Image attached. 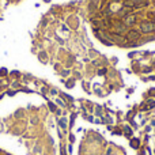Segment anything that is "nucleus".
<instances>
[{"label": "nucleus", "mask_w": 155, "mask_h": 155, "mask_svg": "<svg viewBox=\"0 0 155 155\" xmlns=\"http://www.w3.org/2000/svg\"><path fill=\"white\" fill-rule=\"evenodd\" d=\"M140 30L144 33V34H150V33H155V23L152 22H143L140 25Z\"/></svg>", "instance_id": "obj_1"}, {"label": "nucleus", "mask_w": 155, "mask_h": 155, "mask_svg": "<svg viewBox=\"0 0 155 155\" xmlns=\"http://www.w3.org/2000/svg\"><path fill=\"white\" fill-rule=\"evenodd\" d=\"M125 23H127V25H133V23H135V16H127Z\"/></svg>", "instance_id": "obj_6"}, {"label": "nucleus", "mask_w": 155, "mask_h": 155, "mask_svg": "<svg viewBox=\"0 0 155 155\" xmlns=\"http://www.w3.org/2000/svg\"><path fill=\"white\" fill-rule=\"evenodd\" d=\"M125 135H128V136H129V135H131V129H129V128H128V127L125 128Z\"/></svg>", "instance_id": "obj_8"}, {"label": "nucleus", "mask_w": 155, "mask_h": 155, "mask_svg": "<svg viewBox=\"0 0 155 155\" xmlns=\"http://www.w3.org/2000/svg\"><path fill=\"white\" fill-rule=\"evenodd\" d=\"M140 38V31L137 30H129L128 31V40H131V41H136V40H139Z\"/></svg>", "instance_id": "obj_2"}, {"label": "nucleus", "mask_w": 155, "mask_h": 155, "mask_svg": "<svg viewBox=\"0 0 155 155\" xmlns=\"http://www.w3.org/2000/svg\"><path fill=\"white\" fill-rule=\"evenodd\" d=\"M131 146H132L133 148H137V147H139V140H137V139H133V140L131 142Z\"/></svg>", "instance_id": "obj_7"}, {"label": "nucleus", "mask_w": 155, "mask_h": 155, "mask_svg": "<svg viewBox=\"0 0 155 155\" xmlns=\"http://www.w3.org/2000/svg\"><path fill=\"white\" fill-rule=\"evenodd\" d=\"M132 6H133V7L147 6V1H146V0H132Z\"/></svg>", "instance_id": "obj_3"}, {"label": "nucleus", "mask_w": 155, "mask_h": 155, "mask_svg": "<svg viewBox=\"0 0 155 155\" xmlns=\"http://www.w3.org/2000/svg\"><path fill=\"white\" fill-rule=\"evenodd\" d=\"M154 22H155V15H154Z\"/></svg>", "instance_id": "obj_9"}, {"label": "nucleus", "mask_w": 155, "mask_h": 155, "mask_svg": "<svg viewBox=\"0 0 155 155\" xmlns=\"http://www.w3.org/2000/svg\"><path fill=\"white\" fill-rule=\"evenodd\" d=\"M112 40L114 42H120V44L125 42V38L123 36H118V34H112Z\"/></svg>", "instance_id": "obj_4"}, {"label": "nucleus", "mask_w": 155, "mask_h": 155, "mask_svg": "<svg viewBox=\"0 0 155 155\" xmlns=\"http://www.w3.org/2000/svg\"><path fill=\"white\" fill-rule=\"evenodd\" d=\"M154 106H155V101H148V102H147V105L144 106V108H142V109H144V110H148V109L154 108Z\"/></svg>", "instance_id": "obj_5"}]
</instances>
